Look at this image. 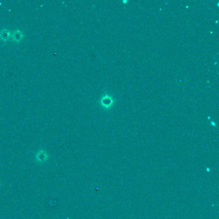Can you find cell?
I'll return each mask as SVG.
<instances>
[{
  "label": "cell",
  "instance_id": "1",
  "mask_svg": "<svg viewBox=\"0 0 219 219\" xmlns=\"http://www.w3.org/2000/svg\"><path fill=\"white\" fill-rule=\"evenodd\" d=\"M12 37L14 41L20 42L23 39V35L22 32H21L20 30H16L15 32L12 33Z\"/></svg>",
  "mask_w": 219,
  "mask_h": 219
},
{
  "label": "cell",
  "instance_id": "2",
  "mask_svg": "<svg viewBox=\"0 0 219 219\" xmlns=\"http://www.w3.org/2000/svg\"><path fill=\"white\" fill-rule=\"evenodd\" d=\"M11 36L10 32L7 30H2L0 32V38L3 41H7L9 37Z\"/></svg>",
  "mask_w": 219,
  "mask_h": 219
}]
</instances>
